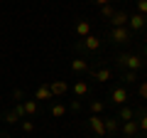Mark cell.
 <instances>
[{
	"label": "cell",
	"instance_id": "1",
	"mask_svg": "<svg viewBox=\"0 0 147 138\" xmlns=\"http://www.w3.org/2000/svg\"><path fill=\"white\" fill-rule=\"evenodd\" d=\"M115 67L125 69V72H140L142 67H145V59L140 57V54H118L115 57Z\"/></svg>",
	"mask_w": 147,
	"mask_h": 138
},
{
	"label": "cell",
	"instance_id": "2",
	"mask_svg": "<svg viewBox=\"0 0 147 138\" xmlns=\"http://www.w3.org/2000/svg\"><path fill=\"white\" fill-rule=\"evenodd\" d=\"M110 40L118 44H127L132 40V32L127 27H110Z\"/></svg>",
	"mask_w": 147,
	"mask_h": 138
},
{
	"label": "cell",
	"instance_id": "3",
	"mask_svg": "<svg viewBox=\"0 0 147 138\" xmlns=\"http://www.w3.org/2000/svg\"><path fill=\"white\" fill-rule=\"evenodd\" d=\"M88 126H91V131H93L96 136H100V138L105 136V123H103V116H98V113H91Z\"/></svg>",
	"mask_w": 147,
	"mask_h": 138
},
{
	"label": "cell",
	"instance_id": "4",
	"mask_svg": "<svg viewBox=\"0 0 147 138\" xmlns=\"http://www.w3.org/2000/svg\"><path fill=\"white\" fill-rule=\"evenodd\" d=\"M145 25H147V17L140 15V12L130 15V20H127V30H130V32H140V30H145Z\"/></svg>",
	"mask_w": 147,
	"mask_h": 138
},
{
	"label": "cell",
	"instance_id": "5",
	"mask_svg": "<svg viewBox=\"0 0 147 138\" xmlns=\"http://www.w3.org/2000/svg\"><path fill=\"white\" fill-rule=\"evenodd\" d=\"M110 101H113L115 106H125L127 104V91L123 89V86H115V89L110 91Z\"/></svg>",
	"mask_w": 147,
	"mask_h": 138
},
{
	"label": "cell",
	"instance_id": "6",
	"mask_svg": "<svg viewBox=\"0 0 147 138\" xmlns=\"http://www.w3.org/2000/svg\"><path fill=\"white\" fill-rule=\"evenodd\" d=\"M123 136L125 138H135L137 133H140V126H137V118H132V121H123Z\"/></svg>",
	"mask_w": 147,
	"mask_h": 138
},
{
	"label": "cell",
	"instance_id": "7",
	"mask_svg": "<svg viewBox=\"0 0 147 138\" xmlns=\"http://www.w3.org/2000/svg\"><path fill=\"white\" fill-rule=\"evenodd\" d=\"M81 49L98 52V49H100V37H96V35H88V37H84V40H81Z\"/></svg>",
	"mask_w": 147,
	"mask_h": 138
},
{
	"label": "cell",
	"instance_id": "8",
	"mask_svg": "<svg viewBox=\"0 0 147 138\" xmlns=\"http://www.w3.org/2000/svg\"><path fill=\"white\" fill-rule=\"evenodd\" d=\"M127 20H130V15L125 10H115V15L110 17V25L113 27H127Z\"/></svg>",
	"mask_w": 147,
	"mask_h": 138
},
{
	"label": "cell",
	"instance_id": "9",
	"mask_svg": "<svg viewBox=\"0 0 147 138\" xmlns=\"http://www.w3.org/2000/svg\"><path fill=\"white\" fill-rule=\"evenodd\" d=\"M49 89H52V96L54 99H57V96H64L66 94V81H61V79H57V81H52V84H49Z\"/></svg>",
	"mask_w": 147,
	"mask_h": 138
},
{
	"label": "cell",
	"instance_id": "10",
	"mask_svg": "<svg viewBox=\"0 0 147 138\" xmlns=\"http://www.w3.org/2000/svg\"><path fill=\"white\" fill-rule=\"evenodd\" d=\"M47 99H54V96H52V89H49L47 84L37 86V91H34V101H47Z\"/></svg>",
	"mask_w": 147,
	"mask_h": 138
},
{
	"label": "cell",
	"instance_id": "11",
	"mask_svg": "<svg viewBox=\"0 0 147 138\" xmlns=\"http://www.w3.org/2000/svg\"><path fill=\"white\" fill-rule=\"evenodd\" d=\"M103 123H105V133H118V131H120V121H118L115 116L103 118Z\"/></svg>",
	"mask_w": 147,
	"mask_h": 138
},
{
	"label": "cell",
	"instance_id": "12",
	"mask_svg": "<svg viewBox=\"0 0 147 138\" xmlns=\"http://www.w3.org/2000/svg\"><path fill=\"white\" fill-rule=\"evenodd\" d=\"M115 118H118L120 123H123V121H132V118H135V111H132L130 106H120V111H118Z\"/></svg>",
	"mask_w": 147,
	"mask_h": 138
},
{
	"label": "cell",
	"instance_id": "13",
	"mask_svg": "<svg viewBox=\"0 0 147 138\" xmlns=\"http://www.w3.org/2000/svg\"><path fill=\"white\" fill-rule=\"evenodd\" d=\"M86 69H88V62H86V59H81V57L71 59V72H76V74H81V72H86Z\"/></svg>",
	"mask_w": 147,
	"mask_h": 138
},
{
	"label": "cell",
	"instance_id": "14",
	"mask_svg": "<svg viewBox=\"0 0 147 138\" xmlns=\"http://www.w3.org/2000/svg\"><path fill=\"white\" fill-rule=\"evenodd\" d=\"M22 109H25V116H34L39 106H37L34 99H27V101H22Z\"/></svg>",
	"mask_w": 147,
	"mask_h": 138
},
{
	"label": "cell",
	"instance_id": "15",
	"mask_svg": "<svg viewBox=\"0 0 147 138\" xmlns=\"http://www.w3.org/2000/svg\"><path fill=\"white\" fill-rule=\"evenodd\" d=\"M76 35H79L81 40H84V37H88V35H91V25H88L86 20H81L79 25H76Z\"/></svg>",
	"mask_w": 147,
	"mask_h": 138
},
{
	"label": "cell",
	"instance_id": "16",
	"mask_svg": "<svg viewBox=\"0 0 147 138\" xmlns=\"http://www.w3.org/2000/svg\"><path fill=\"white\" fill-rule=\"evenodd\" d=\"M93 79L96 81H100V84H105V81H108L110 79V69H96V72H93Z\"/></svg>",
	"mask_w": 147,
	"mask_h": 138
},
{
	"label": "cell",
	"instance_id": "17",
	"mask_svg": "<svg viewBox=\"0 0 147 138\" xmlns=\"http://www.w3.org/2000/svg\"><path fill=\"white\" fill-rule=\"evenodd\" d=\"M74 94H76V96H86V94H88V84H86L84 79H79L76 84H74Z\"/></svg>",
	"mask_w": 147,
	"mask_h": 138
},
{
	"label": "cell",
	"instance_id": "18",
	"mask_svg": "<svg viewBox=\"0 0 147 138\" xmlns=\"http://www.w3.org/2000/svg\"><path fill=\"white\" fill-rule=\"evenodd\" d=\"M137 126H140V131L147 133V111H145V109L137 111Z\"/></svg>",
	"mask_w": 147,
	"mask_h": 138
},
{
	"label": "cell",
	"instance_id": "19",
	"mask_svg": "<svg viewBox=\"0 0 147 138\" xmlns=\"http://www.w3.org/2000/svg\"><path fill=\"white\" fill-rule=\"evenodd\" d=\"M113 15H115V8L110 5V3H108V5H103V8H100V17H103V20H110Z\"/></svg>",
	"mask_w": 147,
	"mask_h": 138
},
{
	"label": "cell",
	"instance_id": "20",
	"mask_svg": "<svg viewBox=\"0 0 147 138\" xmlns=\"http://www.w3.org/2000/svg\"><path fill=\"white\" fill-rule=\"evenodd\" d=\"M64 113H66V106H64V104H54L52 106V116L54 118H61Z\"/></svg>",
	"mask_w": 147,
	"mask_h": 138
},
{
	"label": "cell",
	"instance_id": "21",
	"mask_svg": "<svg viewBox=\"0 0 147 138\" xmlns=\"http://www.w3.org/2000/svg\"><path fill=\"white\" fill-rule=\"evenodd\" d=\"M103 109H105L103 101H91V113H98V116H100V113H103Z\"/></svg>",
	"mask_w": 147,
	"mask_h": 138
},
{
	"label": "cell",
	"instance_id": "22",
	"mask_svg": "<svg viewBox=\"0 0 147 138\" xmlns=\"http://www.w3.org/2000/svg\"><path fill=\"white\" fill-rule=\"evenodd\" d=\"M123 81H125V84H135L137 81V72H125V74H123Z\"/></svg>",
	"mask_w": 147,
	"mask_h": 138
},
{
	"label": "cell",
	"instance_id": "23",
	"mask_svg": "<svg viewBox=\"0 0 147 138\" xmlns=\"http://www.w3.org/2000/svg\"><path fill=\"white\" fill-rule=\"evenodd\" d=\"M3 118H5V123H10V126H12V123H17V121H20V116H17L15 111H7V113H5Z\"/></svg>",
	"mask_w": 147,
	"mask_h": 138
},
{
	"label": "cell",
	"instance_id": "24",
	"mask_svg": "<svg viewBox=\"0 0 147 138\" xmlns=\"http://www.w3.org/2000/svg\"><path fill=\"white\" fill-rule=\"evenodd\" d=\"M22 131H25V133H32V131H34V123H32L30 118H22Z\"/></svg>",
	"mask_w": 147,
	"mask_h": 138
},
{
	"label": "cell",
	"instance_id": "25",
	"mask_svg": "<svg viewBox=\"0 0 147 138\" xmlns=\"http://www.w3.org/2000/svg\"><path fill=\"white\" fill-rule=\"evenodd\" d=\"M137 12L147 17V0H137Z\"/></svg>",
	"mask_w": 147,
	"mask_h": 138
},
{
	"label": "cell",
	"instance_id": "26",
	"mask_svg": "<svg viewBox=\"0 0 147 138\" xmlns=\"http://www.w3.org/2000/svg\"><path fill=\"white\" fill-rule=\"evenodd\" d=\"M137 94H140V99H145V101H147V81H142V84L137 86Z\"/></svg>",
	"mask_w": 147,
	"mask_h": 138
},
{
	"label": "cell",
	"instance_id": "27",
	"mask_svg": "<svg viewBox=\"0 0 147 138\" xmlns=\"http://www.w3.org/2000/svg\"><path fill=\"white\" fill-rule=\"evenodd\" d=\"M12 99H15L17 104H20V101H25V91H22V89H15V91H12Z\"/></svg>",
	"mask_w": 147,
	"mask_h": 138
},
{
	"label": "cell",
	"instance_id": "28",
	"mask_svg": "<svg viewBox=\"0 0 147 138\" xmlns=\"http://www.w3.org/2000/svg\"><path fill=\"white\" fill-rule=\"evenodd\" d=\"M69 109H71V111H81V101H79V99H74V101H71V106H69Z\"/></svg>",
	"mask_w": 147,
	"mask_h": 138
},
{
	"label": "cell",
	"instance_id": "29",
	"mask_svg": "<svg viewBox=\"0 0 147 138\" xmlns=\"http://www.w3.org/2000/svg\"><path fill=\"white\" fill-rule=\"evenodd\" d=\"M93 3H96V5H98V8H103V5H108L110 0H93Z\"/></svg>",
	"mask_w": 147,
	"mask_h": 138
},
{
	"label": "cell",
	"instance_id": "30",
	"mask_svg": "<svg viewBox=\"0 0 147 138\" xmlns=\"http://www.w3.org/2000/svg\"><path fill=\"white\" fill-rule=\"evenodd\" d=\"M145 59H147V44H145Z\"/></svg>",
	"mask_w": 147,
	"mask_h": 138
},
{
	"label": "cell",
	"instance_id": "31",
	"mask_svg": "<svg viewBox=\"0 0 147 138\" xmlns=\"http://www.w3.org/2000/svg\"><path fill=\"white\" fill-rule=\"evenodd\" d=\"M0 138H5V136H0Z\"/></svg>",
	"mask_w": 147,
	"mask_h": 138
}]
</instances>
